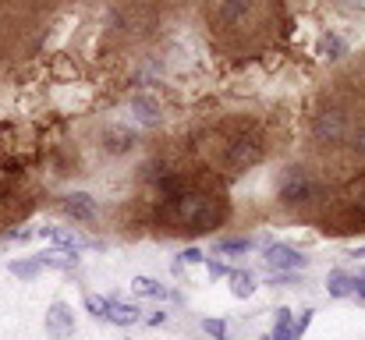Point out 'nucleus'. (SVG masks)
<instances>
[{"label":"nucleus","mask_w":365,"mask_h":340,"mask_svg":"<svg viewBox=\"0 0 365 340\" xmlns=\"http://www.w3.org/2000/svg\"><path fill=\"white\" fill-rule=\"evenodd\" d=\"M160 217L178 220V224H188V227H195V230H206V227H213L220 220V206L210 195H192L185 188V192H178V195L167 199V206H163Z\"/></svg>","instance_id":"obj_1"},{"label":"nucleus","mask_w":365,"mask_h":340,"mask_svg":"<svg viewBox=\"0 0 365 340\" xmlns=\"http://www.w3.org/2000/svg\"><path fill=\"white\" fill-rule=\"evenodd\" d=\"M86 309L96 316V319H107L114 326H131L142 319V312L135 305H124V302H114V298H100V294H89L86 298Z\"/></svg>","instance_id":"obj_2"},{"label":"nucleus","mask_w":365,"mask_h":340,"mask_svg":"<svg viewBox=\"0 0 365 340\" xmlns=\"http://www.w3.org/2000/svg\"><path fill=\"white\" fill-rule=\"evenodd\" d=\"M262 259H266V266L273 273H294V269H305L309 266V255H302V252H294L287 244H269L262 252Z\"/></svg>","instance_id":"obj_3"},{"label":"nucleus","mask_w":365,"mask_h":340,"mask_svg":"<svg viewBox=\"0 0 365 340\" xmlns=\"http://www.w3.org/2000/svg\"><path fill=\"white\" fill-rule=\"evenodd\" d=\"M46 334L57 340L71 337L75 334V312L64 305V302H53L50 309H46Z\"/></svg>","instance_id":"obj_4"},{"label":"nucleus","mask_w":365,"mask_h":340,"mask_svg":"<svg viewBox=\"0 0 365 340\" xmlns=\"http://www.w3.org/2000/svg\"><path fill=\"white\" fill-rule=\"evenodd\" d=\"M312 131H316V138H319V142H341V138H344V131H348V120H344V113L341 110H327V113H319V117H316Z\"/></svg>","instance_id":"obj_5"},{"label":"nucleus","mask_w":365,"mask_h":340,"mask_svg":"<svg viewBox=\"0 0 365 340\" xmlns=\"http://www.w3.org/2000/svg\"><path fill=\"white\" fill-rule=\"evenodd\" d=\"M262 156V145L255 142V138H238V142H231V153H227V167H235V170H245V167H252L255 160Z\"/></svg>","instance_id":"obj_6"},{"label":"nucleus","mask_w":365,"mask_h":340,"mask_svg":"<svg viewBox=\"0 0 365 340\" xmlns=\"http://www.w3.org/2000/svg\"><path fill=\"white\" fill-rule=\"evenodd\" d=\"M61 206H64V213H68V217H75V220H96V213H100L96 199H93V195H86V192H71V195H64V199H61Z\"/></svg>","instance_id":"obj_7"},{"label":"nucleus","mask_w":365,"mask_h":340,"mask_svg":"<svg viewBox=\"0 0 365 340\" xmlns=\"http://www.w3.org/2000/svg\"><path fill=\"white\" fill-rule=\"evenodd\" d=\"M248 11H252V0H220L217 21H220V25H238Z\"/></svg>","instance_id":"obj_8"},{"label":"nucleus","mask_w":365,"mask_h":340,"mask_svg":"<svg viewBox=\"0 0 365 340\" xmlns=\"http://www.w3.org/2000/svg\"><path fill=\"white\" fill-rule=\"evenodd\" d=\"M327 291H330V298H351L355 294V277L344 273V269H334L327 277Z\"/></svg>","instance_id":"obj_9"},{"label":"nucleus","mask_w":365,"mask_h":340,"mask_svg":"<svg viewBox=\"0 0 365 340\" xmlns=\"http://www.w3.org/2000/svg\"><path fill=\"white\" fill-rule=\"evenodd\" d=\"M131 145H135V131H128V128L103 131V149H107V153H128Z\"/></svg>","instance_id":"obj_10"},{"label":"nucleus","mask_w":365,"mask_h":340,"mask_svg":"<svg viewBox=\"0 0 365 340\" xmlns=\"http://www.w3.org/2000/svg\"><path fill=\"white\" fill-rule=\"evenodd\" d=\"M319 53H323L327 61H341V57L348 53V39H344L341 32H327V36L319 39Z\"/></svg>","instance_id":"obj_11"},{"label":"nucleus","mask_w":365,"mask_h":340,"mask_svg":"<svg viewBox=\"0 0 365 340\" xmlns=\"http://www.w3.org/2000/svg\"><path fill=\"white\" fill-rule=\"evenodd\" d=\"M312 195V185L305 181V177H291L284 188H280V199L287 202V206H294V202H305Z\"/></svg>","instance_id":"obj_12"},{"label":"nucleus","mask_w":365,"mask_h":340,"mask_svg":"<svg viewBox=\"0 0 365 340\" xmlns=\"http://www.w3.org/2000/svg\"><path fill=\"white\" fill-rule=\"evenodd\" d=\"M131 113H138L142 124H156L160 120V103L153 96H131Z\"/></svg>","instance_id":"obj_13"},{"label":"nucleus","mask_w":365,"mask_h":340,"mask_svg":"<svg viewBox=\"0 0 365 340\" xmlns=\"http://www.w3.org/2000/svg\"><path fill=\"white\" fill-rule=\"evenodd\" d=\"M131 291L142 294V298H167V294H170V291H167L160 280H153V277H135V280H131Z\"/></svg>","instance_id":"obj_14"},{"label":"nucleus","mask_w":365,"mask_h":340,"mask_svg":"<svg viewBox=\"0 0 365 340\" xmlns=\"http://www.w3.org/2000/svg\"><path fill=\"white\" fill-rule=\"evenodd\" d=\"M7 269H11L14 277H21V280H32V277L43 273V262H39V259H14Z\"/></svg>","instance_id":"obj_15"},{"label":"nucleus","mask_w":365,"mask_h":340,"mask_svg":"<svg viewBox=\"0 0 365 340\" xmlns=\"http://www.w3.org/2000/svg\"><path fill=\"white\" fill-rule=\"evenodd\" d=\"M231 277V291H235V298H248L252 291H255V280H252V273H227Z\"/></svg>","instance_id":"obj_16"},{"label":"nucleus","mask_w":365,"mask_h":340,"mask_svg":"<svg viewBox=\"0 0 365 340\" xmlns=\"http://www.w3.org/2000/svg\"><path fill=\"white\" fill-rule=\"evenodd\" d=\"M255 241L252 237H227V241H217V255H238V252H248Z\"/></svg>","instance_id":"obj_17"},{"label":"nucleus","mask_w":365,"mask_h":340,"mask_svg":"<svg viewBox=\"0 0 365 340\" xmlns=\"http://www.w3.org/2000/svg\"><path fill=\"white\" fill-rule=\"evenodd\" d=\"M39 237H50V241H57L64 252H78V241L71 237V234H64V230H57V227H43L39 230Z\"/></svg>","instance_id":"obj_18"},{"label":"nucleus","mask_w":365,"mask_h":340,"mask_svg":"<svg viewBox=\"0 0 365 340\" xmlns=\"http://www.w3.org/2000/svg\"><path fill=\"white\" fill-rule=\"evenodd\" d=\"M273 340H294V330H291V312L287 309H277V326H273Z\"/></svg>","instance_id":"obj_19"},{"label":"nucleus","mask_w":365,"mask_h":340,"mask_svg":"<svg viewBox=\"0 0 365 340\" xmlns=\"http://www.w3.org/2000/svg\"><path fill=\"white\" fill-rule=\"evenodd\" d=\"M309 323H312V309H302V316L291 323V330H294V340L305 337V330H309Z\"/></svg>","instance_id":"obj_20"},{"label":"nucleus","mask_w":365,"mask_h":340,"mask_svg":"<svg viewBox=\"0 0 365 340\" xmlns=\"http://www.w3.org/2000/svg\"><path fill=\"white\" fill-rule=\"evenodd\" d=\"M202 330H206L210 337H217V340L227 337V323H224V319H202Z\"/></svg>","instance_id":"obj_21"},{"label":"nucleus","mask_w":365,"mask_h":340,"mask_svg":"<svg viewBox=\"0 0 365 340\" xmlns=\"http://www.w3.org/2000/svg\"><path fill=\"white\" fill-rule=\"evenodd\" d=\"M351 202H355L359 217H365V181H362V185H355V188H351Z\"/></svg>","instance_id":"obj_22"},{"label":"nucleus","mask_w":365,"mask_h":340,"mask_svg":"<svg viewBox=\"0 0 365 340\" xmlns=\"http://www.w3.org/2000/svg\"><path fill=\"white\" fill-rule=\"evenodd\" d=\"M178 262H206V255H202V248H185L178 255Z\"/></svg>","instance_id":"obj_23"},{"label":"nucleus","mask_w":365,"mask_h":340,"mask_svg":"<svg viewBox=\"0 0 365 340\" xmlns=\"http://www.w3.org/2000/svg\"><path fill=\"white\" fill-rule=\"evenodd\" d=\"M206 269H210V277H213V280H217V277H227V273H231V269H227L224 262H217V259H206Z\"/></svg>","instance_id":"obj_24"},{"label":"nucleus","mask_w":365,"mask_h":340,"mask_svg":"<svg viewBox=\"0 0 365 340\" xmlns=\"http://www.w3.org/2000/svg\"><path fill=\"white\" fill-rule=\"evenodd\" d=\"M32 237V230H7L4 234V241H29Z\"/></svg>","instance_id":"obj_25"},{"label":"nucleus","mask_w":365,"mask_h":340,"mask_svg":"<svg viewBox=\"0 0 365 340\" xmlns=\"http://www.w3.org/2000/svg\"><path fill=\"white\" fill-rule=\"evenodd\" d=\"M351 145H355V153H359V156H365V131L355 135V142H351Z\"/></svg>","instance_id":"obj_26"},{"label":"nucleus","mask_w":365,"mask_h":340,"mask_svg":"<svg viewBox=\"0 0 365 340\" xmlns=\"http://www.w3.org/2000/svg\"><path fill=\"white\" fill-rule=\"evenodd\" d=\"M355 294H359V298H365V273H359V277H355Z\"/></svg>","instance_id":"obj_27"},{"label":"nucleus","mask_w":365,"mask_h":340,"mask_svg":"<svg viewBox=\"0 0 365 340\" xmlns=\"http://www.w3.org/2000/svg\"><path fill=\"white\" fill-rule=\"evenodd\" d=\"M149 323H153V326H160V323H167V312H153V316H149Z\"/></svg>","instance_id":"obj_28"},{"label":"nucleus","mask_w":365,"mask_h":340,"mask_svg":"<svg viewBox=\"0 0 365 340\" xmlns=\"http://www.w3.org/2000/svg\"><path fill=\"white\" fill-rule=\"evenodd\" d=\"M351 255H355V259H365V248H355Z\"/></svg>","instance_id":"obj_29"},{"label":"nucleus","mask_w":365,"mask_h":340,"mask_svg":"<svg viewBox=\"0 0 365 340\" xmlns=\"http://www.w3.org/2000/svg\"><path fill=\"white\" fill-rule=\"evenodd\" d=\"M262 340H273V337H262Z\"/></svg>","instance_id":"obj_30"}]
</instances>
